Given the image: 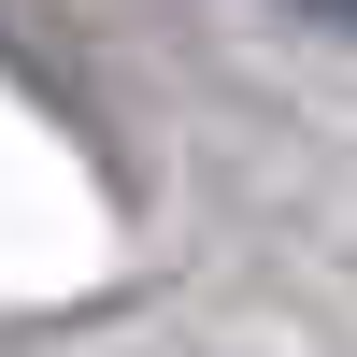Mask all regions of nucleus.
<instances>
[{"instance_id": "f257e3e1", "label": "nucleus", "mask_w": 357, "mask_h": 357, "mask_svg": "<svg viewBox=\"0 0 357 357\" xmlns=\"http://www.w3.org/2000/svg\"><path fill=\"white\" fill-rule=\"evenodd\" d=\"M301 15H329V29H357V0H301Z\"/></svg>"}]
</instances>
